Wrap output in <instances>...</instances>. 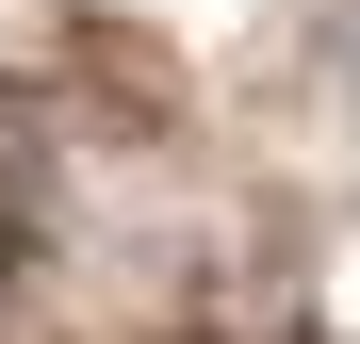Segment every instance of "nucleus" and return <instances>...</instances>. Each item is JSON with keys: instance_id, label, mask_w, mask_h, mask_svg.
<instances>
[{"instance_id": "f257e3e1", "label": "nucleus", "mask_w": 360, "mask_h": 344, "mask_svg": "<svg viewBox=\"0 0 360 344\" xmlns=\"http://www.w3.org/2000/svg\"><path fill=\"white\" fill-rule=\"evenodd\" d=\"M33 279H49V164L0 132V312H17Z\"/></svg>"}]
</instances>
